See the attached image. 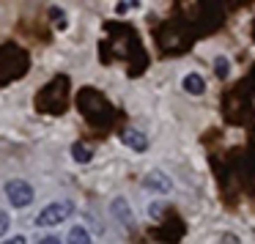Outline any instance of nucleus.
Wrapping results in <instances>:
<instances>
[{"instance_id":"f257e3e1","label":"nucleus","mask_w":255,"mask_h":244,"mask_svg":"<svg viewBox=\"0 0 255 244\" xmlns=\"http://www.w3.org/2000/svg\"><path fill=\"white\" fill-rule=\"evenodd\" d=\"M74 214V203L72 200H52V203H47L44 209L36 214V228H55L61 225V222H66L69 217Z\"/></svg>"},{"instance_id":"f03ea898","label":"nucleus","mask_w":255,"mask_h":244,"mask_svg":"<svg viewBox=\"0 0 255 244\" xmlns=\"http://www.w3.org/2000/svg\"><path fill=\"white\" fill-rule=\"evenodd\" d=\"M3 189H6V198L14 209H28L36 198V189L30 187V181H25V178H8Z\"/></svg>"},{"instance_id":"7ed1b4c3","label":"nucleus","mask_w":255,"mask_h":244,"mask_svg":"<svg viewBox=\"0 0 255 244\" xmlns=\"http://www.w3.org/2000/svg\"><path fill=\"white\" fill-rule=\"evenodd\" d=\"M143 189L154 195H170L173 192V178L165 170H151L143 176Z\"/></svg>"},{"instance_id":"20e7f679","label":"nucleus","mask_w":255,"mask_h":244,"mask_svg":"<svg viewBox=\"0 0 255 244\" xmlns=\"http://www.w3.org/2000/svg\"><path fill=\"white\" fill-rule=\"evenodd\" d=\"M110 217L118 222L121 228H127V231H132L134 228V214L132 209H129V200L124 198V195H118V198L110 200Z\"/></svg>"},{"instance_id":"39448f33","label":"nucleus","mask_w":255,"mask_h":244,"mask_svg":"<svg viewBox=\"0 0 255 244\" xmlns=\"http://www.w3.org/2000/svg\"><path fill=\"white\" fill-rule=\"evenodd\" d=\"M118 137H121V143L127 145V148H132L134 154H145V151H148V134L140 132V129H134V126L121 129Z\"/></svg>"},{"instance_id":"423d86ee","label":"nucleus","mask_w":255,"mask_h":244,"mask_svg":"<svg viewBox=\"0 0 255 244\" xmlns=\"http://www.w3.org/2000/svg\"><path fill=\"white\" fill-rule=\"evenodd\" d=\"M181 88L187 91V94H192V96H203L206 94V77L200 72H189V74H184Z\"/></svg>"},{"instance_id":"0eeeda50","label":"nucleus","mask_w":255,"mask_h":244,"mask_svg":"<svg viewBox=\"0 0 255 244\" xmlns=\"http://www.w3.org/2000/svg\"><path fill=\"white\" fill-rule=\"evenodd\" d=\"M66 244H94V239H91V233L83 225H74L66 233Z\"/></svg>"},{"instance_id":"6e6552de","label":"nucleus","mask_w":255,"mask_h":244,"mask_svg":"<svg viewBox=\"0 0 255 244\" xmlns=\"http://www.w3.org/2000/svg\"><path fill=\"white\" fill-rule=\"evenodd\" d=\"M72 159L77 162V165H88L91 159H94V148L85 143H74L72 145Z\"/></svg>"},{"instance_id":"1a4fd4ad","label":"nucleus","mask_w":255,"mask_h":244,"mask_svg":"<svg viewBox=\"0 0 255 244\" xmlns=\"http://www.w3.org/2000/svg\"><path fill=\"white\" fill-rule=\"evenodd\" d=\"M214 74H217L220 80H225L228 74H231V61H228L225 55H217V58H214Z\"/></svg>"},{"instance_id":"9d476101","label":"nucleus","mask_w":255,"mask_h":244,"mask_svg":"<svg viewBox=\"0 0 255 244\" xmlns=\"http://www.w3.org/2000/svg\"><path fill=\"white\" fill-rule=\"evenodd\" d=\"M8 228H11V217H8V211L0 209V239L8 233Z\"/></svg>"},{"instance_id":"9b49d317","label":"nucleus","mask_w":255,"mask_h":244,"mask_svg":"<svg viewBox=\"0 0 255 244\" xmlns=\"http://www.w3.org/2000/svg\"><path fill=\"white\" fill-rule=\"evenodd\" d=\"M220 244H242V239H239L236 233H222V236H220Z\"/></svg>"},{"instance_id":"f8f14e48","label":"nucleus","mask_w":255,"mask_h":244,"mask_svg":"<svg viewBox=\"0 0 255 244\" xmlns=\"http://www.w3.org/2000/svg\"><path fill=\"white\" fill-rule=\"evenodd\" d=\"M137 6H140V3H118L116 11H118V14H127L129 8H137Z\"/></svg>"},{"instance_id":"ddd939ff","label":"nucleus","mask_w":255,"mask_h":244,"mask_svg":"<svg viewBox=\"0 0 255 244\" xmlns=\"http://www.w3.org/2000/svg\"><path fill=\"white\" fill-rule=\"evenodd\" d=\"M159 209H162V206H159V203H151V206H148V217H151V220H156V217H159V214H162V211H159Z\"/></svg>"},{"instance_id":"4468645a","label":"nucleus","mask_w":255,"mask_h":244,"mask_svg":"<svg viewBox=\"0 0 255 244\" xmlns=\"http://www.w3.org/2000/svg\"><path fill=\"white\" fill-rule=\"evenodd\" d=\"M0 244H28V242H25V236H11V239H3Z\"/></svg>"},{"instance_id":"2eb2a0df","label":"nucleus","mask_w":255,"mask_h":244,"mask_svg":"<svg viewBox=\"0 0 255 244\" xmlns=\"http://www.w3.org/2000/svg\"><path fill=\"white\" fill-rule=\"evenodd\" d=\"M36 244H63V242H61L58 236H44V239H39Z\"/></svg>"}]
</instances>
